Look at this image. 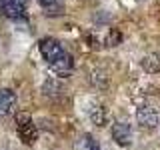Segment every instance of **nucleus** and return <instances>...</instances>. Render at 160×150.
<instances>
[{
    "mask_svg": "<svg viewBox=\"0 0 160 150\" xmlns=\"http://www.w3.org/2000/svg\"><path fill=\"white\" fill-rule=\"evenodd\" d=\"M40 52H42L44 60L48 62V66L52 68L54 74L68 76L72 72V58H70V54L64 50V46L56 38H42L40 40Z\"/></svg>",
    "mask_w": 160,
    "mask_h": 150,
    "instance_id": "f257e3e1",
    "label": "nucleus"
},
{
    "mask_svg": "<svg viewBox=\"0 0 160 150\" xmlns=\"http://www.w3.org/2000/svg\"><path fill=\"white\" fill-rule=\"evenodd\" d=\"M16 130H18V136L24 144H34L38 138V130L36 124L32 122V118L28 116L26 112H18L16 114Z\"/></svg>",
    "mask_w": 160,
    "mask_h": 150,
    "instance_id": "f03ea898",
    "label": "nucleus"
},
{
    "mask_svg": "<svg viewBox=\"0 0 160 150\" xmlns=\"http://www.w3.org/2000/svg\"><path fill=\"white\" fill-rule=\"evenodd\" d=\"M136 120L142 128H156L158 126V112L148 104H142L136 110Z\"/></svg>",
    "mask_w": 160,
    "mask_h": 150,
    "instance_id": "7ed1b4c3",
    "label": "nucleus"
},
{
    "mask_svg": "<svg viewBox=\"0 0 160 150\" xmlns=\"http://www.w3.org/2000/svg\"><path fill=\"white\" fill-rule=\"evenodd\" d=\"M112 138L116 140V144H120V146H128L132 142V128H130V124L122 122V120L114 122L112 124Z\"/></svg>",
    "mask_w": 160,
    "mask_h": 150,
    "instance_id": "20e7f679",
    "label": "nucleus"
},
{
    "mask_svg": "<svg viewBox=\"0 0 160 150\" xmlns=\"http://www.w3.org/2000/svg\"><path fill=\"white\" fill-rule=\"evenodd\" d=\"M0 10L4 12V16H8L12 20H20V18H24V14H26V6H24L22 0H2Z\"/></svg>",
    "mask_w": 160,
    "mask_h": 150,
    "instance_id": "39448f33",
    "label": "nucleus"
},
{
    "mask_svg": "<svg viewBox=\"0 0 160 150\" xmlns=\"http://www.w3.org/2000/svg\"><path fill=\"white\" fill-rule=\"evenodd\" d=\"M16 108V96L12 90L0 88V118H6L10 114H14Z\"/></svg>",
    "mask_w": 160,
    "mask_h": 150,
    "instance_id": "423d86ee",
    "label": "nucleus"
},
{
    "mask_svg": "<svg viewBox=\"0 0 160 150\" xmlns=\"http://www.w3.org/2000/svg\"><path fill=\"white\" fill-rule=\"evenodd\" d=\"M142 68L146 70V72L150 74H156L160 72V54H148V56H144L142 58Z\"/></svg>",
    "mask_w": 160,
    "mask_h": 150,
    "instance_id": "0eeeda50",
    "label": "nucleus"
},
{
    "mask_svg": "<svg viewBox=\"0 0 160 150\" xmlns=\"http://www.w3.org/2000/svg\"><path fill=\"white\" fill-rule=\"evenodd\" d=\"M74 150H98V142L90 134H82L74 144Z\"/></svg>",
    "mask_w": 160,
    "mask_h": 150,
    "instance_id": "6e6552de",
    "label": "nucleus"
},
{
    "mask_svg": "<svg viewBox=\"0 0 160 150\" xmlns=\"http://www.w3.org/2000/svg\"><path fill=\"white\" fill-rule=\"evenodd\" d=\"M90 120H92L96 126H104V124L108 122V112L104 106H94L90 110Z\"/></svg>",
    "mask_w": 160,
    "mask_h": 150,
    "instance_id": "1a4fd4ad",
    "label": "nucleus"
},
{
    "mask_svg": "<svg viewBox=\"0 0 160 150\" xmlns=\"http://www.w3.org/2000/svg\"><path fill=\"white\" fill-rule=\"evenodd\" d=\"M120 40H122V34H120L116 28H112L108 32V36H106V44H108V46H118Z\"/></svg>",
    "mask_w": 160,
    "mask_h": 150,
    "instance_id": "9d476101",
    "label": "nucleus"
},
{
    "mask_svg": "<svg viewBox=\"0 0 160 150\" xmlns=\"http://www.w3.org/2000/svg\"><path fill=\"white\" fill-rule=\"evenodd\" d=\"M40 4H42V6H46V8H50L52 6V4H56V0H38Z\"/></svg>",
    "mask_w": 160,
    "mask_h": 150,
    "instance_id": "9b49d317",
    "label": "nucleus"
},
{
    "mask_svg": "<svg viewBox=\"0 0 160 150\" xmlns=\"http://www.w3.org/2000/svg\"><path fill=\"white\" fill-rule=\"evenodd\" d=\"M0 6H2V0H0Z\"/></svg>",
    "mask_w": 160,
    "mask_h": 150,
    "instance_id": "f8f14e48",
    "label": "nucleus"
},
{
    "mask_svg": "<svg viewBox=\"0 0 160 150\" xmlns=\"http://www.w3.org/2000/svg\"><path fill=\"white\" fill-rule=\"evenodd\" d=\"M138 2H142V0H138Z\"/></svg>",
    "mask_w": 160,
    "mask_h": 150,
    "instance_id": "ddd939ff",
    "label": "nucleus"
}]
</instances>
